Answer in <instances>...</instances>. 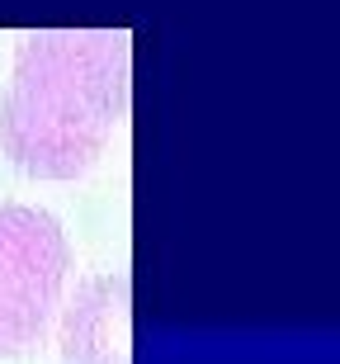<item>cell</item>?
I'll return each instance as SVG.
<instances>
[{
    "label": "cell",
    "mask_w": 340,
    "mask_h": 364,
    "mask_svg": "<svg viewBox=\"0 0 340 364\" xmlns=\"http://www.w3.org/2000/svg\"><path fill=\"white\" fill-rule=\"evenodd\" d=\"M128 109V33L57 28L19 48L0 100V147L28 176L67 180L95 161Z\"/></svg>",
    "instance_id": "obj_1"
},
{
    "label": "cell",
    "mask_w": 340,
    "mask_h": 364,
    "mask_svg": "<svg viewBox=\"0 0 340 364\" xmlns=\"http://www.w3.org/2000/svg\"><path fill=\"white\" fill-rule=\"evenodd\" d=\"M67 279V237L48 213L0 208V355H24L43 336Z\"/></svg>",
    "instance_id": "obj_2"
},
{
    "label": "cell",
    "mask_w": 340,
    "mask_h": 364,
    "mask_svg": "<svg viewBox=\"0 0 340 364\" xmlns=\"http://www.w3.org/2000/svg\"><path fill=\"white\" fill-rule=\"evenodd\" d=\"M128 341H133L128 279L123 274L90 279L67 308V322H62L67 364H128Z\"/></svg>",
    "instance_id": "obj_3"
}]
</instances>
